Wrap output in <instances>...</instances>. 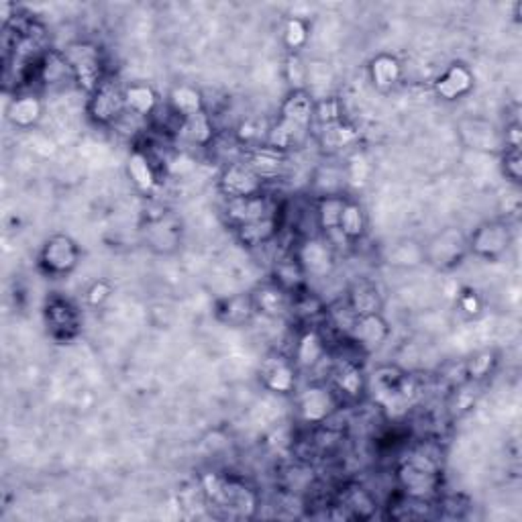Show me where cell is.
I'll use <instances>...</instances> for the list:
<instances>
[{"label":"cell","mask_w":522,"mask_h":522,"mask_svg":"<svg viewBox=\"0 0 522 522\" xmlns=\"http://www.w3.org/2000/svg\"><path fill=\"white\" fill-rule=\"evenodd\" d=\"M310 114H312V105L308 96L302 92L292 94L288 102L284 105V116H282L280 127H276L271 133V143L278 147H290L292 143H296L310 123Z\"/></svg>","instance_id":"6da1fadb"},{"label":"cell","mask_w":522,"mask_h":522,"mask_svg":"<svg viewBox=\"0 0 522 522\" xmlns=\"http://www.w3.org/2000/svg\"><path fill=\"white\" fill-rule=\"evenodd\" d=\"M411 498H424L437 489V463L426 455H412L400 471Z\"/></svg>","instance_id":"7a4b0ae2"},{"label":"cell","mask_w":522,"mask_h":522,"mask_svg":"<svg viewBox=\"0 0 522 522\" xmlns=\"http://www.w3.org/2000/svg\"><path fill=\"white\" fill-rule=\"evenodd\" d=\"M68 62L78 75L80 84H84L86 88H94L98 80V70H100L96 49L88 45H72L68 51Z\"/></svg>","instance_id":"3957f363"},{"label":"cell","mask_w":522,"mask_h":522,"mask_svg":"<svg viewBox=\"0 0 522 522\" xmlns=\"http://www.w3.org/2000/svg\"><path fill=\"white\" fill-rule=\"evenodd\" d=\"M260 180V176L249 165L247 168L245 165H233L224 174L223 186L231 198H247V196H258Z\"/></svg>","instance_id":"277c9868"},{"label":"cell","mask_w":522,"mask_h":522,"mask_svg":"<svg viewBox=\"0 0 522 522\" xmlns=\"http://www.w3.org/2000/svg\"><path fill=\"white\" fill-rule=\"evenodd\" d=\"M45 263L55 269V271H66L70 269L75 263V249L74 245L60 237V239H53L51 243H47L45 247Z\"/></svg>","instance_id":"5b68a950"},{"label":"cell","mask_w":522,"mask_h":522,"mask_svg":"<svg viewBox=\"0 0 522 522\" xmlns=\"http://www.w3.org/2000/svg\"><path fill=\"white\" fill-rule=\"evenodd\" d=\"M125 105V98L112 88V86H102L98 88V94L94 96L92 102V112L98 120H111L116 114H120Z\"/></svg>","instance_id":"8992f818"},{"label":"cell","mask_w":522,"mask_h":522,"mask_svg":"<svg viewBox=\"0 0 522 522\" xmlns=\"http://www.w3.org/2000/svg\"><path fill=\"white\" fill-rule=\"evenodd\" d=\"M508 243V233L504 231V226L498 224H489L484 226L478 235H476V249L484 255H494L498 251L504 249V245Z\"/></svg>","instance_id":"52a82bcc"},{"label":"cell","mask_w":522,"mask_h":522,"mask_svg":"<svg viewBox=\"0 0 522 522\" xmlns=\"http://www.w3.org/2000/svg\"><path fill=\"white\" fill-rule=\"evenodd\" d=\"M273 219L271 215L269 217H263V219H258L253 223L241 224V237L243 241H247L249 245H260L263 241H267L271 235H273Z\"/></svg>","instance_id":"ba28073f"},{"label":"cell","mask_w":522,"mask_h":522,"mask_svg":"<svg viewBox=\"0 0 522 522\" xmlns=\"http://www.w3.org/2000/svg\"><path fill=\"white\" fill-rule=\"evenodd\" d=\"M469 84H471V78H469V74L463 68H453L447 74V78L441 80L439 92L445 94L447 98H455L457 94L465 92L469 88Z\"/></svg>","instance_id":"9c48e42d"},{"label":"cell","mask_w":522,"mask_h":522,"mask_svg":"<svg viewBox=\"0 0 522 522\" xmlns=\"http://www.w3.org/2000/svg\"><path fill=\"white\" fill-rule=\"evenodd\" d=\"M182 131H184V135H186L188 139L194 141V143H204L210 137V125H208V120H206V116L202 112H196V114L186 116Z\"/></svg>","instance_id":"30bf717a"},{"label":"cell","mask_w":522,"mask_h":522,"mask_svg":"<svg viewBox=\"0 0 522 522\" xmlns=\"http://www.w3.org/2000/svg\"><path fill=\"white\" fill-rule=\"evenodd\" d=\"M381 336H384V327L373 314L363 316L361 323H357V339H361L366 345H377Z\"/></svg>","instance_id":"8fae6325"},{"label":"cell","mask_w":522,"mask_h":522,"mask_svg":"<svg viewBox=\"0 0 522 522\" xmlns=\"http://www.w3.org/2000/svg\"><path fill=\"white\" fill-rule=\"evenodd\" d=\"M127 105L139 114H145V112L151 111L153 107V94H151L150 88H143V86H135L127 92Z\"/></svg>","instance_id":"7c38bea8"},{"label":"cell","mask_w":522,"mask_h":522,"mask_svg":"<svg viewBox=\"0 0 522 522\" xmlns=\"http://www.w3.org/2000/svg\"><path fill=\"white\" fill-rule=\"evenodd\" d=\"M339 228L347 237H355L361 233V213L357 206H343V213L339 219Z\"/></svg>","instance_id":"4fadbf2b"},{"label":"cell","mask_w":522,"mask_h":522,"mask_svg":"<svg viewBox=\"0 0 522 522\" xmlns=\"http://www.w3.org/2000/svg\"><path fill=\"white\" fill-rule=\"evenodd\" d=\"M329 411V398L321 390H308L304 398V412L308 418H321Z\"/></svg>","instance_id":"5bb4252c"},{"label":"cell","mask_w":522,"mask_h":522,"mask_svg":"<svg viewBox=\"0 0 522 522\" xmlns=\"http://www.w3.org/2000/svg\"><path fill=\"white\" fill-rule=\"evenodd\" d=\"M174 102H176V109L180 112H184L186 116L200 112V98H198V94L192 92V90H188V88H180V90L174 92Z\"/></svg>","instance_id":"9a60e30c"},{"label":"cell","mask_w":522,"mask_h":522,"mask_svg":"<svg viewBox=\"0 0 522 522\" xmlns=\"http://www.w3.org/2000/svg\"><path fill=\"white\" fill-rule=\"evenodd\" d=\"M131 174H133L135 182L141 188H151V184H153L150 165H147L145 157H141V155H135L131 159Z\"/></svg>","instance_id":"2e32d148"},{"label":"cell","mask_w":522,"mask_h":522,"mask_svg":"<svg viewBox=\"0 0 522 522\" xmlns=\"http://www.w3.org/2000/svg\"><path fill=\"white\" fill-rule=\"evenodd\" d=\"M260 306L265 312H282L284 310V294L273 288H265L260 292Z\"/></svg>","instance_id":"e0dca14e"},{"label":"cell","mask_w":522,"mask_h":522,"mask_svg":"<svg viewBox=\"0 0 522 522\" xmlns=\"http://www.w3.org/2000/svg\"><path fill=\"white\" fill-rule=\"evenodd\" d=\"M267 381H269V386L273 390L286 392L292 386V372L284 363H278V368H273L271 372L267 373Z\"/></svg>","instance_id":"ac0fdd59"},{"label":"cell","mask_w":522,"mask_h":522,"mask_svg":"<svg viewBox=\"0 0 522 522\" xmlns=\"http://www.w3.org/2000/svg\"><path fill=\"white\" fill-rule=\"evenodd\" d=\"M321 357V341L314 335H306L300 345V361L314 363Z\"/></svg>","instance_id":"d6986e66"},{"label":"cell","mask_w":522,"mask_h":522,"mask_svg":"<svg viewBox=\"0 0 522 522\" xmlns=\"http://www.w3.org/2000/svg\"><path fill=\"white\" fill-rule=\"evenodd\" d=\"M373 75L379 84H390L396 78V64L392 60H379L373 68Z\"/></svg>","instance_id":"ffe728a7"},{"label":"cell","mask_w":522,"mask_h":522,"mask_svg":"<svg viewBox=\"0 0 522 522\" xmlns=\"http://www.w3.org/2000/svg\"><path fill=\"white\" fill-rule=\"evenodd\" d=\"M35 114H37V105L33 100H19L15 107V118L19 123H29L35 118Z\"/></svg>","instance_id":"44dd1931"},{"label":"cell","mask_w":522,"mask_h":522,"mask_svg":"<svg viewBox=\"0 0 522 522\" xmlns=\"http://www.w3.org/2000/svg\"><path fill=\"white\" fill-rule=\"evenodd\" d=\"M506 163H508V176L512 178V180H519L521 178V155H519V150H514L506 155Z\"/></svg>","instance_id":"7402d4cb"}]
</instances>
